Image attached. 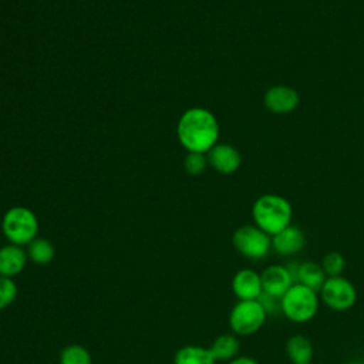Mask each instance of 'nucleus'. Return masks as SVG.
<instances>
[{"label":"nucleus","mask_w":364,"mask_h":364,"mask_svg":"<svg viewBox=\"0 0 364 364\" xmlns=\"http://www.w3.org/2000/svg\"><path fill=\"white\" fill-rule=\"evenodd\" d=\"M264 105L270 112L289 114L299 105V92L289 85H273L264 94Z\"/></svg>","instance_id":"obj_11"},{"label":"nucleus","mask_w":364,"mask_h":364,"mask_svg":"<svg viewBox=\"0 0 364 364\" xmlns=\"http://www.w3.org/2000/svg\"><path fill=\"white\" fill-rule=\"evenodd\" d=\"M206 158L208 165L220 173H233L242 162L239 151L229 144H216L206 152Z\"/></svg>","instance_id":"obj_12"},{"label":"nucleus","mask_w":364,"mask_h":364,"mask_svg":"<svg viewBox=\"0 0 364 364\" xmlns=\"http://www.w3.org/2000/svg\"><path fill=\"white\" fill-rule=\"evenodd\" d=\"M209 350L216 361H230L239 355L240 341L233 333L220 334L213 340Z\"/></svg>","instance_id":"obj_16"},{"label":"nucleus","mask_w":364,"mask_h":364,"mask_svg":"<svg viewBox=\"0 0 364 364\" xmlns=\"http://www.w3.org/2000/svg\"><path fill=\"white\" fill-rule=\"evenodd\" d=\"M257 300L260 301V304H262L263 309L266 310L267 316H269V314H277V313H280V299L273 297V296H269V294H266V293H262Z\"/></svg>","instance_id":"obj_23"},{"label":"nucleus","mask_w":364,"mask_h":364,"mask_svg":"<svg viewBox=\"0 0 364 364\" xmlns=\"http://www.w3.org/2000/svg\"><path fill=\"white\" fill-rule=\"evenodd\" d=\"M262 287L263 293L282 299L284 293L294 284V279L287 267V264L273 263L266 266L262 272Z\"/></svg>","instance_id":"obj_8"},{"label":"nucleus","mask_w":364,"mask_h":364,"mask_svg":"<svg viewBox=\"0 0 364 364\" xmlns=\"http://www.w3.org/2000/svg\"><path fill=\"white\" fill-rule=\"evenodd\" d=\"M208 165L206 154L200 152H189L183 159V168L189 175H200Z\"/></svg>","instance_id":"obj_22"},{"label":"nucleus","mask_w":364,"mask_h":364,"mask_svg":"<svg viewBox=\"0 0 364 364\" xmlns=\"http://www.w3.org/2000/svg\"><path fill=\"white\" fill-rule=\"evenodd\" d=\"M253 225L273 236L291 225L293 209L290 202L276 193L259 196L252 206Z\"/></svg>","instance_id":"obj_2"},{"label":"nucleus","mask_w":364,"mask_h":364,"mask_svg":"<svg viewBox=\"0 0 364 364\" xmlns=\"http://www.w3.org/2000/svg\"><path fill=\"white\" fill-rule=\"evenodd\" d=\"M216 360L213 358L209 348L202 346H185L179 348L175 354L173 364H215Z\"/></svg>","instance_id":"obj_17"},{"label":"nucleus","mask_w":364,"mask_h":364,"mask_svg":"<svg viewBox=\"0 0 364 364\" xmlns=\"http://www.w3.org/2000/svg\"><path fill=\"white\" fill-rule=\"evenodd\" d=\"M27 252L17 245L9 243L0 247V274L13 279L26 266Z\"/></svg>","instance_id":"obj_14"},{"label":"nucleus","mask_w":364,"mask_h":364,"mask_svg":"<svg viewBox=\"0 0 364 364\" xmlns=\"http://www.w3.org/2000/svg\"><path fill=\"white\" fill-rule=\"evenodd\" d=\"M232 291L237 300H257L263 293L260 273L250 267L237 270L232 277Z\"/></svg>","instance_id":"obj_10"},{"label":"nucleus","mask_w":364,"mask_h":364,"mask_svg":"<svg viewBox=\"0 0 364 364\" xmlns=\"http://www.w3.org/2000/svg\"><path fill=\"white\" fill-rule=\"evenodd\" d=\"M318 291L294 283L280 299V313L294 324L311 321L320 309Z\"/></svg>","instance_id":"obj_3"},{"label":"nucleus","mask_w":364,"mask_h":364,"mask_svg":"<svg viewBox=\"0 0 364 364\" xmlns=\"http://www.w3.org/2000/svg\"><path fill=\"white\" fill-rule=\"evenodd\" d=\"M346 364H364L361 361H350V363H346Z\"/></svg>","instance_id":"obj_25"},{"label":"nucleus","mask_w":364,"mask_h":364,"mask_svg":"<svg viewBox=\"0 0 364 364\" xmlns=\"http://www.w3.org/2000/svg\"><path fill=\"white\" fill-rule=\"evenodd\" d=\"M176 135L188 152L206 154L218 144L219 124L209 109L193 107L181 115L176 125Z\"/></svg>","instance_id":"obj_1"},{"label":"nucleus","mask_w":364,"mask_h":364,"mask_svg":"<svg viewBox=\"0 0 364 364\" xmlns=\"http://www.w3.org/2000/svg\"><path fill=\"white\" fill-rule=\"evenodd\" d=\"M60 364H92V360L85 347L70 344L61 350Z\"/></svg>","instance_id":"obj_19"},{"label":"nucleus","mask_w":364,"mask_h":364,"mask_svg":"<svg viewBox=\"0 0 364 364\" xmlns=\"http://www.w3.org/2000/svg\"><path fill=\"white\" fill-rule=\"evenodd\" d=\"M267 313L259 300H237L229 313V327L236 336L257 333L267 320Z\"/></svg>","instance_id":"obj_5"},{"label":"nucleus","mask_w":364,"mask_h":364,"mask_svg":"<svg viewBox=\"0 0 364 364\" xmlns=\"http://www.w3.org/2000/svg\"><path fill=\"white\" fill-rule=\"evenodd\" d=\"M320 301L333 311H347L357 301V289L344 276L327 277L318 290Z\"/></svg>","instance_id":"obj_7"},{"label":"nucleus","mask_w":364,"mask_h":364,"mask_svg":"<svg viewBox=\"0 0 364 364\" xmlns=\"http://www.w3.org/2000/svg\"><path fill=\"white\" fill-rule=\"evenodd\" d=\"M284 353L291 364L313 363V343L304 334H293L286 340Z\"/></svg>","instance_id":"obj_15"},{"label":"nucleus","mask_w":364,"mask_h":364,"mask_svg":"<svg viewBox=\"0 0 364 364\" xmlns=\"http://www.w3.org/2000/svg\"><path fill=\"white\" fill-rule=\"evenodd\" d=\"M320 264H321L327 277L343 276V272L346 269V259L340 252L333 250V252H328L323 256Z\"/></svg>","instance_id":"obj_20"},{"label":"nucleus","mask_w":364,"mask_h":364,"mask_svg":"<svg viewBox=\"0 0 364 364\" xmlns=\"http://www.w3.org/2000/svg\"><path fill=\"white\" fill-rule=\"evenodd\" d=\"M304 246L306 235L296 225H289L287 228L272 236V252L283 257L296 256L304 249Z\"/></svg>","instance_id":"obj_9"},{"label":"nucleus","mask_w":364,"mask_h":364,"mask_svg":"<svg viewBox=\"0 0 364 364\" xmlns=\"http://www.w3.org/2000/svg\"><path fill=\"white\" fill-rule=\"evenodd\" d=\"M1 232L13 245H28L37 237L38 233L37 216L33 213V210L24 206L10 208L3 216Z\"/></svg>","instance_id":"obj_4"},{"label":"nucleus","mask_w":364,"mask_h":364,"mask_svg":"<svg viewBox=\"0 0 364 364\" xmlns=\"http://www.w3.org/2000/svg\"><path fill=\"white\" fill-rule=\"evenodd\" d=\"M17 297V286L13 279L0 274V311L9 307Z\"/></svg>","instance_id":"obj_21"},{"label":"nucleus","mask_w":364,"mask_h":364,"mask_svg":"<svg viewBox=\"0 0 364 364\" xmlns=\"http://www.w3.org/2000/svg\"><path fill=\"white\" fill-rule=\"evenodd\" d=\"M294 283H300L303 286H307L316 291H318L326 282L327 276L321 267L320 263L313 260H306L300 263H291L287 264Z\"/></svg>","instance_id":"obj_13"},{"label":"nucleus","mask_w":364,"mask_h":364,"mask_svg":"<svg viewBox=\"0 0 364 364\" xmlns=\"http://www.w3.org/2000/svg\"><path fill=\"white\" fill-rule=\"evenodd\" d=\"M232 243L243 257L259 262L272 252V236L256 225L239 226L232 236Z\"/></svg>","instance_id":"obj_6"},{"label":"nucleus","mask_w":364,"mask_h":364,"mask_svg":"<svg viewBox=\"0 0 364 364\" xmlns=\"http://www.w3.org/2000/svg\"><path fill=\"white\" fill-rule=\"evenodd\" d=\"M228 364H259V363L250 355H237L233 360L228 361Z\"/></svg>","instance_id":"obj_24"},{"label":"nucleus","mask_w":364,"mask_h":364,"mask_svg":"<svg viewBox=\"0 0 364 364\" xmlns=\"http://www.w3.org/2000/svg\"><path fill=\"white\" fill-rule=\"evenodd\" d=\"M309 364H314V363H309Z\"/></svg>","instance_id":"obj_26"},{"label":"nucleus","mask_w":364,"mask_h":364,"mask_svg":"<svg viewBox=\"0 0 364 364\" xmlns=\"http://www.w3.org/2000/svg\"><path fill=\"white\" fill-rule=\"evenodd\" d=\"M27 256L36 264H47L54 257V246L44 237H36L27 245Z\"/></svg>","instance_id":"obj_18"}]
</instances>
